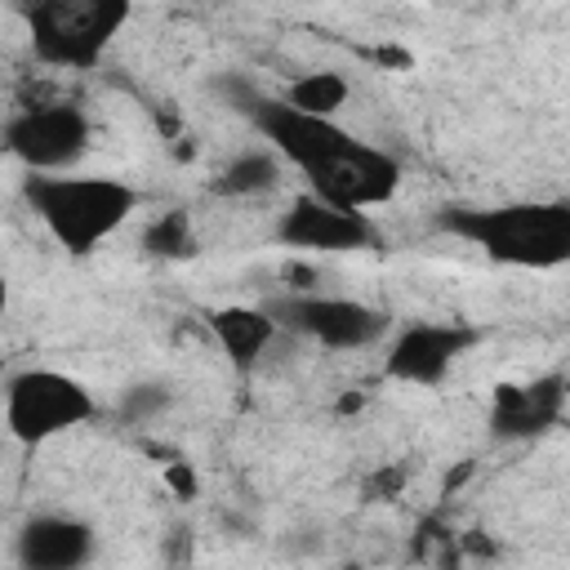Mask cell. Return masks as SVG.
Masks as SVG:
<instances>
[{
	"mask_svg": "<svg viewBox=\"0 0 570 570\" xmlns=\"http://www.w3.org/2000/svg\"><path fill=\"white\" fill-rule=\"evenodd\" d=\"M94 525L67 512H40L13 539V557L22 570H80L94 561Z\"/></svg>",
	"mask_w": 570,
	"mask_h": 570,
	"instance_id": "obj_11",
	"label": "cell"
},
{
	"mask_svg": "<svg viewBox=\"0 0 570 570\" xmlns=\"http://www.w3.org/2000/svg\"><path fill=\"white\" fill-rule=\"evenodd\" d=\"M27 205L67 254H94L138 209V191L102 174H31Z\"/></svg>",
	"mask_w": 570,
	"mask_h": 570,
	"instance_id": "obj_3",
	"label": "cell"
},
{
	"mask_svg": "<svg viewBox=\"0 0 570 570\" xmlns=\"http://www.w3.org/2000/svg\"><path fill=\"white\" fill-rule=\"evenodd\" d=\"M142 245H147V254H151V258H187V254L196 249V236H191L187 214H183V209L160 214V218L147 227Z\"/></svg>",
	"mask_w": 570,
	"mask_h": 570,
	"instance_id": "obj_15",
	"label": "cell"
},
{
	"mask_svg": "<svg viewBox=\"0 0 570 570\" xmlns=\"http://www.w3.org/2000/svg\"><path fill=\"white\" fill-rule=\"evenodd\" d=\"M281 330V316L267 312V307H249V303H232V307H218L209 312V334L218 338L223 356L236 365V370H249L276 338Z\"/></svg>",
	"mask_w": 570,
	"mask_h": 570,
	"instance_id": "obj_12",
	"label": "cell"
},
{
	"mask_svg": "<svg viewBox=\"0 0 570 570\" xmlns=\"http://www.w3.org/2000/svg\"><path fill=\"white\" fill-rule=\"evenodd\" d=\"M472 343H476V334L463 325L414 321V325L396 330V338L387 343L383 374L396 383H410V387H436Z\"/></svg>",
	"mask_w": 570,
	"mask_h": 570,
	"instance_id": "obj_8",
	"label": "cell"
},
{
	"mask_svg": "<svg viewBox=\"0 0 570 570\" xmlns=\"http://www.w3.org/2000/svg\"><path fill=\"white\" fill-rule=\"evenodd\" d=\"M276 236L294 249H321V254H347V249H370L374 245V223L361 209L330 205L321 196H298L285 214Z\"/></svg>",
	"mask_w": 570,
	"mask_h": 570,
	"instance_id": "obj_9",
	"label": "cell"
},
{
	"mask_svg": "<svg viewBox=\"0 0 570 570\" xmlns=\"http://www.w3.org/2000/svg\"><path fill=\"white\" fill-rule=\"evenodd\" d=\"M134 0H27V40L40 62L89 71L125 31Z\"/></svg>",
	"mask_w": 570,
	"mask_h": 570,
	"instance_id": "obj_4",
	"label": "cell"
},
{
	"mask_svg": "<svg viewBox=\"0 0 570 570\" xmlns=\"http://www.w3.org/2000/svg\"><path fill=\"white\" fill-rule=\"evenodd\" d=\"M165 405H169V392L147 383V387L125 392V401H120V419H125V423H147V419H156Z\"/></svg>",
	"mask_w": 570,
	"mask_h": 570,
	"instance_id": "obj_16",
	"label": "cell"
},
{
	"mask_svg": "<svg viewBox=\"0 0 570 570\" xmlns=\"http://www.w3.org/2000/svg\"><path fill=\"white\" fill-rule=\"evenodd\" d=\"M281 98L289 107H298V111H312V116H338L347 107V98H352V85L338 71H303V76H294L285 85Z\"/></svg>",
	"mask_w": 570,
	"mask_h": 570,
	"instance_id": "obj_14",
	"label": "cell"
},
{
	"mask_svg": "<svg viewBox=\"0 0 570 570\" xmlns=\"http://www.w3.org/2000/svg\"><path fill=\"white\" fill-rule=\"evenodd\" d=\"M245 111L254 129L267 138V147L281 151L285 165H294L312 196L343 205V209H379L401 187V165L383 147L347 134L334 116H312L289 107L285 98L249 94Z\"/></svg>",
	"mask_w": 570,
	"mask_h": 570,
	"instance_id": "obj_1",
	"label": "cell"
},
{
	"mask_svg": "<svg viewBox=\"0 0 570 570\" xmlns=\"http://www.w3.org/2000/svg\"><path fill=\"white\" fill-rule=\"evenodd\" d=\"M169 485L187 499V494H196V476H191V468L187 463H169Z\"/></svg>",
	"mask_w": 570,
	"mask_h": 570,
	"instance_id": "obj_17",
	"label": "cell"
},
{
	"mask_svg": "<svg viewBox=\"0 0 570 570\" xmlns=\"http://www.w3.org/2000/svg\"><path fill=\"white\" fill-rule=\"evenodd\" d=\"M566 396H570V379L561 370L539 374L530 383H499L490 401V432L503 441L539 436L557 428V419L566 414Z\"/></svg>",
	"mask_w": 570,
	"mask_h": 570,
	"instance_id": "obj_10",
	"label": "cell"
},
{
	"mask_svg": "<svg viewBox=\"0 0 570 570\" xmlns=\"http://www.w3.org/2000/svg\"><path fill=\"white\" fill-rule=\"evenodd\" d=\"M441 227L472 240L503 267L548 272L570 263V200H503L485 209H445Z\"/></svg>",
	"mask_w": 570,
	"mask_h": 570,
	"instance_id": "obj_2",
	"label": "cell"
},
{
	"mask_svg": "<svg viewBox=\"0 0 570 570\" xmlns=\"http://www.w3.org/2000/svg\"><path fill=\"white\" fill-rule=\"evenodd\" d=\"M281 183V151L276 147H254V151H240L218 178H214V191L218 196H263Z\"/></svg>",
	"mask_w": 570,
	"mask_h": 570,
	"instance_id": "obj_13",
	"label": "cell"
},
{
	"mask_svg": "<svg viewBox=\"0 0 570 570\" xmlns=\"http://www.w3.org/2000/svg\"><path fill=\"white\" fill-rule=\"evenodd\" d=\"M98 414L94 392L62 370H22L4 387V423L22 445H45Z\"/></svg>",
	"mask_w": 570,
	"mask_h": 570,
	"instance_id": "obj_5",
	"label": "cell"
},
{
	"mask_svg": "<svg viewBox=\"0 0 570 570\" xmlns=\"http://www.w3.org/2000/svg\"><path fill=\"white\" fill-rule=\"evenodd\" d=\"M89 116L71 102H45L9 116L4 147L27 174H67L89 151Z\"/></svg>",
	"mask_w": 570,
	"mask_h": 570,
	"instance_id": "obj_6",
	"label": "cell"
},
{
	"mask_svg": "<svg viewBox=\"0 0 570 570\" xmlns=\"http://www.w3.org/2000/svg\"><path fill=\"white\" fill-rule=\"evenodd\" d=\"M281 316L285 330L330 347V352H365L379 338H387L392 321L361 303V298H343V294H289L272 307Z\"/></svg>",
	"mask_w": 570,
	"mask_h": 570,
	"instance_id": "obj_7",
	"label": "cell"
}]
</instances>
